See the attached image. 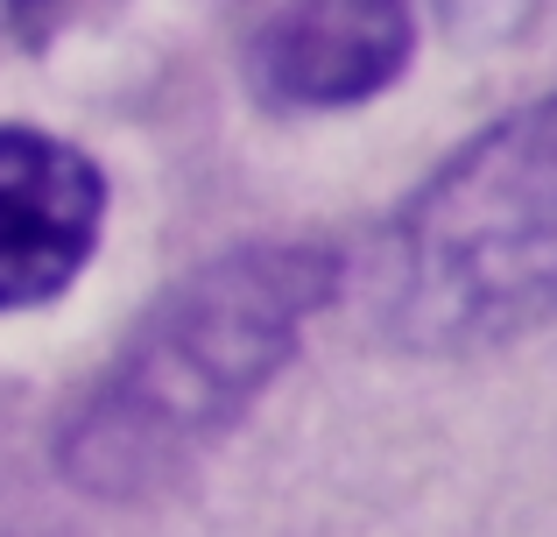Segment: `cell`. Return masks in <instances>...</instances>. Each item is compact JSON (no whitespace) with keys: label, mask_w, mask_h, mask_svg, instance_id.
<instances>
[{"label":"cell","mask_w":557,"mask_h":537,"mask_svg":"<svg viewBox=\"0 0 557 537\" xmlns=\"http://www.w3.org/2000/svg\"><path fill=\"white\" fill-rule=\"evenodd\" d=\"M417 50L409 0H289L255 36V85L275 107H360Z\"/></svg>","instance_id":"cell-4"},{"label":"cell","mask_w":557,"mask_h":537,"mask_svg":"<svg viewBox=\"0 0 557 537\" xmlns=\"http://www.w3.org/2000/svg\"><path fill=\"white\" fill-rule=\"evenodd\" d=\"M557 318V93L466 142L388 234V332L473 354Z\"/></svg>","instance_id":"cell-2"},{"label":"cell","mask_w":557,"mask_h":537,"mask_svg":"<svg viewBox=\"0 0 557 537\" xmlns=\"http://www.w3.org/2000/svg\"><path fill=\"white\" fill-rule=\"evenodd\" d=\"M332 290L339 263L325 248H233L184 276L71 417L64 474L85 496H135L190 467L283 375Z\"/></svg>","instance_id":"cell-1"},{"label":"cell","mask_w":557,"mask_h":537,"mask_svg":"<svg viewBox=\"0 0 557 537\" xmlns=\"http://www.w3.org/2000/svg\"><path fill=\"white\" fill-rule=\"evenodd\" d=\"M57 0H0V36H14V28H28V22H42Z\"/></svg>","instance_id":"cell-5"},{"label":"cell","mask_w":557,"mask_h":537,"mask_svg":"<svg viewBox=\"0 0 557 537\" xmlns=\"http://www.w3.org/2000/svg\"><path fill=\"white\" fill-rule=\"evenodd\" d=\"M107 227V178L78 142L0 127V312L50 304L78 283Z\"/></svg>","instance_id":"cell-3"}]
</instances>
